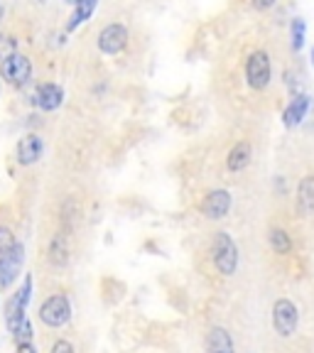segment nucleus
<instances>
[{"instance_id":"obj_1","label":"nucleus","mask_w":314,"mask_h":353,"mask_svg":"<svg viewBox=\"0 0 314 353\" xmlns=\"http://www.w3.org/2000/svg\"><path fill=\"white\" fill-rule=\"evenodd\" d=\"M211 260H214L216 270L224 277L236 275L238 270V245L233 243V238L226 231L214 233V241H211Z\"/></svg>"},{"instance_id":"obj_2","label":"nucleus","mask_w":314,"mask_h":353,"mask_svg":"<svg viewBox=\"0 0 314 353\" xmlns=\"http://www.w3.org/2000/svg\"><path fill=\"white\" fill-rule=\"evenodd\" d=\"M297 324H300V312L295 307V302L290 299H277L273 304V329H275L277 336L282 339H290L297 331Z\"/></svg>"},{"instance_id":"obj_3","label":"nucleus","mask_w":314,"mask_h":353,"mask_svg":"<svg viewBox=\"0 0 314 353\" xmlns=\"http://www.w3.org/2000/svg\"><path fill=\"white\" fill-rule=\"evenodd\" d=\"M69 316H72V304H69L66 294H52L39 307V321L44 326H52V329L64 326L69 321Z\"/></svg>"},{"instance_id":"obj_4","label":"nucleus","mask_w":314,"mask_h":353,"mask_svg":"<svg viewBox=\"0 0 314 353\" xmlns=\"http://www.w3.org/2000/svg\"><path fill=\"white\" fill-rule=\"evenodd\" d=\"M0 77L6 79V83H10L12 88H22L32 77V64H30L28 57L15 52V54L0 61Z\"/></svg>"},{"instance_id":"obj_5","label":"nucleus","mask_w":314,"mask_h":353,"mask_svg":"<svg viewBox=\"0 0 314 353\" xmlns=\"http://www.w3.org/2000/svg\"><path fill=\"white\" fill-rule=\"evenodd\" d=\"M271 57L268 52L263 50H255L253 54L248 57L246 61V79H248V86L255 88V91H263L268 83H271Z\"/></svg>"},{"instance_id":"obj_6","label":"nucleus","mask_w":314,"mask_h":353,"mask_svg":"<svg viewBox=\"0 0 314 353\" xmlns=\"http://www.w3.org/2000/svg\"><path fill=\"white\" fill-rule=\"evenodd\" d=\"M128 47V28L121 22H113V25H106L99 34V50L104 54H121Z\"/></svg>"},{"instance_id":"obj_7","label":"nucleus","mask_w":314,"mask_h":353,"mask_svg":"<svg viewBox=\"0 0 314 353\" xmlns=\"http://www.w3.org/2000/svg\"><path fill=\"white\" fill-rule=\"evenodd\" d=\"M228 209H231V192H226V189H214L202 201V214L211 221L224 219L228 214Z\"/></svg>"},{"instance_id":"obj_8","label":"nucleus","mask_w":314,"mask_h":353,"mask_svg":"<svg viewBox=\"0 0 314 353\" xmlns=\"http://www.w3.org/2000/svg\"><path fill=\"white\" fill-rule=\"evenodd\" d=\"M22 260H25V248H22V243H15L8 253L0 255V285L8 287L12 280L17 277L22 268Z\"/></svg>"},{"instance_id":"obj_9","label":"nucleus","mask_w":314,"mask_h":353,"mask_svg":"<svg viewBox=\"0 0 314 353\" xmlns=\"http://www.w3.org/2000/svg\"><path fill=\"white\" fill-rule=\"evenodd\" d=\"M44 152V143L39 135H35V132H28L25 138H20V143H17V162L20 165H35V162L42 157Z\"/></svg>"},{"instance_id":"obj_10","label":"nucleus","mask_w":314,"mask_h":353,"mask_svg":"<svg viewBox=\"0 0 314 353\" xmlns=\"http://www.w3.org/2000/svg\"><path fill=\"white\" fill-rule=\"evenodd\" d=\"M64 101V91L57 83H39L32 96V103L42 110H57Z\"/></svg>"},{"instance_id":"obj_11","label":"nucleus","mask_w":314,"mask_h":353,"mask_svg":"<svg viewBox=\"0 0 314 353\" xmlns=\"http://www.w3.org/2000/svg\"><path fill=\"white\" fill-rule=\"evenodd\" d=\"M206 353H236L233 339L224 326H211L206 334Z\"/></svg>"},{"instance_id":"obj_12","label":"nucleus","mask_w":314,"mask_h":353,"mask_svg":"<svg viewBox=\"0 0 314 353\" xmlns=\"http://www.w3.org/2000/svg\"><path fill=\"white\" fill-rule=\"evenodd\" d=\"M251 157H253V150H251V143L241 140V143L233 145L231 152H228L226 167H228L231 172H241V170H246V167L251 165Z\"/></svg>"},{"instance_id":"obj_13","label":"nucleus","mask_w":314,"mask_h":353,"mask_svg":"<svg viewBox=\"0 0 314 353\" xmlns=\"http://www.w3.org/2000/svg\"><path fill=\"white\" fill-rule=\"evenodd\" d=\"M307 108H309V96H295L293 103L287 105L285 113H282V123H285L287 128L300 125L304 113H307Z\"/></svg>"},{"instance_id":"obj_14","label":"nucleus","mask_w":314,"mask_h":353,"mask_svg":"<svg viewBox=\"0 0 314 353\" xmlns=\"http://www.w3.org/2000/svg\"><path fill=\"white\" fill-rule=\"evenodd\" d=\"M297 206H300V214L302 216H309L314 211V176L312 174H307L302 182H300Z\"/></svg>"},{"instance_id":"obj_15","label":"nucleus","mask_w":314,"mask_h":353,"mask_svg":"<svg viewBox=\"0 0 314 353\" xmlns=\"http://www.w3.org/2000/svg\"><path fill=\"white\" fill-rule=\"evenodd\" d=\"M74 6H77V8H74V15H72V20H69V25H66V30H69V32H72V30H77L84 20H88V17H91V12L96 10V0H77Z\"/></svg>"},{"instance_id":"obj_16","label":"nucleus","mask_w":314,"mask_h":353,"mask_svg":"<svg viewBox=\"0 0 314 353\" xmlns=\"http://www.w3.org/2000/svg\"><path fill=\"white\" fill-rule=\"evenodd\" d=\"M8 329H10L15 343H30V341H32V324H30L28 316H20V319H15L12 324H8Z\"/></svg>"},{"instance_id":"obj_17","label":"nucleus","mask_w":314,"mask_h":353,"mask_svg":"<svg viewBox=\"0 0 314 353\" xmlns=\"http://www.w3.org/2000/svg\"><path fill=\"white\" fill-rule=\"evenodd\" d=\"M50 258L55 265H64L66 260H69V245H66V238L61 236H55L50 243Z\"/></svg>"},{"instance_id":"obj_18","label":"nucleus","mask_w":314,"mask_h":353,"mask_svg":"<svg viewBox=\"0 0 314 353\" xmlns=\"http://www.w3.org/2000/svg\"><path fill=\"white\" fill-rule=\"evenodd\" d=\"M268 241H271V248L280 255H287L290 250H293V241H290L287 231H282V228H273L271 236H268Z\"/></svg>"},{"instance_id":"obj_19","label":"nucleus","mask_w":314,"mask_h":353,"mask_svg":"<svg viewBox=\"0 0 314 353\" xmlns=\"http://www.w3.org/2000/svg\"><path fill=\"white\" fill-rule=\"evenodd\" d=\"M304 44V20L302 17H295L293 20V50L300 52Z\"/></svg>"},{"instance_id":"obj_20","label":"nucleus","mask_w":314,"mask_h":353,"mask_svg":"<svg viewBox=\"0 0 314 353\" xmlns=\"http://www.w3.org/2000/svg\"><path fill=\"white\" fill-rule=\"evenodd\" d=\"M15 245V236H12L10 228H0V255L8 253V250Z\"/></svg>"},{"instance_id":"obj_21","label":"nucleus","mask_w":314,"mask_h":353,"mask_svg":"<svg viewBox=\"0 0 314 353\" xmlns=\"http://www.w3.org/2000/svg\"><path fill=\"white\" fill-rule=\"evenodd\" d=\"M15 54V39L12 37H0V61Z\"/></svg>"},{"instance_id":"obj_22","label":"nucleus","mask_w":314,"mask_h":353,"mask_svg":"<svg viewBox=\"0 0 314 353\" xmlns=\"http://www.w3.org/2000/svg\"><path fill=\"white\" fill-rule=\"evenodd\" d=\"M52 353H74V346L66 339H59V341H55V346H52Z\"/></svg>"},{"instance_id":"obj_23","label":"nucleus","mask_w":314,"mask_h":353,"mask_svg":"<svg viewBox=\"0 0 314 353\" xmlns=\"http://www.w3.org/2000/svg\"><path fill=\"white\" fill-rule=\"evenodd\" d=\"M275 3H277V0H253V6L258 8V10H271Z\"/></svg>"},{"instance_id":"obj_24","label":"nucleus","mask_w":314,"mask_h":353,"mask_svg":"<svg viewBox=\"0 0 314 353\" xmlns=\"http://www.w3.org/2000/svg\"><path fill=\"white\" fill-rule=\"evenodd\" d=\"M17 353H37L32 348V343H17Z\"/></svg>"},{"instance_id":"obj_25","label":"nucleus","mask_w":314,"mask_h":353,"mask_svg":"<svg viewBox=\"0 0 314 353\" xmlns=\"http://www.w3.org/2000/svg\"><path fill=\"white\" fill-rule=\"evenodd\" d=\"M312 64H314V50H312Z\"/></svg>"},{"instance_id":"obj_26","label":"nucleus","mask_w":314,"mask_h":353,"mask_svg":"<svg viewBox=\"0 0 314 353\" xmlns=\"http://www.w3.org/2000/svg\"><path fill=\"white\" fill-rule=\"evenodd\" d=\"M69 3H77V0H69Z\"/></svg>"}]
</instances>
